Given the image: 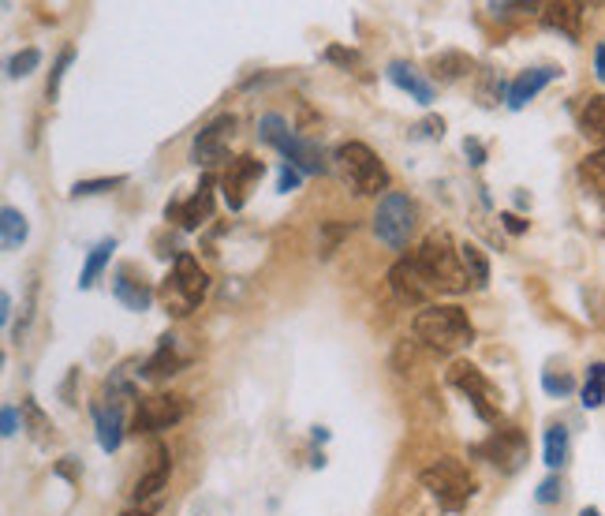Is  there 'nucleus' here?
Here are the masks:
<instances>
[{
  "mask_svg": "<svg viewBox=\"0 0 605 516\" xmlns=\"http://www.w3.org/2000/svg\"><path fill=\"white\" fill-rule=\"evenodd\" d=\"M464 154H467V161L479 169V165H486V146L479 143V139H464Z\"/></svg>",
  "mask_w": 605,
  "mask_h": 516,
  "instance_id": "nucleus-39",
  "label": "nucleus"
},
{
  "mask_svg": "<svg viewBox=\"0 0 605 516\" xmlns=\"http://www.w3.org/2000/svg\"><path fill=\"white\" fill-rule=\"evenodd\" d=\"M602 404H605V382L587 378V386H583V408H602Z\"/></svg>",
  "mask_w": 605,
  "mask_h": 516,
  "instance_id": "nucleus-35",
  "label": "nucleus"
},
{
  "mask_svg": "<svg viewBox=\"0 0 605 516\" xmlns=\"http://www.w3.org/2000/svg\"><path fill=\"white\" fill-rule=\"evenodd\" d=\"M471 68H475V60L467 57V53H437V57L430 60V75H434L437 83H456V79H464Z\"/></svg>",
  "mask_w": 605,
  "mask_h": 516,
  "instance_id": "nucleus-22",
  "label": "nucleus"
},
{
  "mask_svg": "<svg viewBox=\"0 0 605 516\" xmlns=\"http://www.w3.org/2000/svg\"><path fill=\"white\" fill-rule=\"evenodd\" d=\"M34 300H38V281H30V288H27V300H23V315H19V326H15V341L27 333V326H30V318H34Z\"/></svg>",
  "mask_w": 605,
  "mask_h": 516,
  "instance_id": "nucleus-34",
  "label": "nucleus"
},
{
  "mask_svg": "<svg viewBox=\"0 0 605 516\" xmlns=\"http://www.w3.org/2000/svg\"><path fill=\"white\" fill-rule=\"evenodd\" d=\"M0 244H4V251H19L27 244V217L19 214L15 206L0 210Z\"/></svg>",
  "mask_w": 605,
  "mask_h": 516,
  "instance_id": "nucleus-24",
  "label": "nucleus"
},
{
  "mask_svg": "<svg viewBox=\"0 0 605 516\" xmlns=\"http://www.w3.org/2000/svg\"><path fill=\"white\" fill-rule=\"evenodd\" d=\"M337 161L344 184L352 187L355 195H378V191L389 195V169L366 143H344L337 150Z\"/></svg>",
  "mask_w": 605,
  "mask_h": 516,
  "instance_id": "nucleus-5",
  "label": "nucleus"
},
{
  "mask_svg": "<svg viewBox=\"0 0 605 516\" xmlns=\"http://www.w3.org/2000/svg\"><path fill=\"white\" fill-rule=\"evenodd\" d=\"M460 262H464V270L475 288H482L490 281V262H486V255L475 244H460Z\"/></svg>",
  "mask_w": 605,
  "mask_h": 516,
  "instance_id": "nucleus-28",
  "label": "nucleus"
},
{
  "mask_svg": "<svg viewBox=\"0 0 605 516\" xmlns=\"http://www.w3.org/2000/svg\"><path fill=\"white\" fill-rule=\"evenodd\" d=\"M8 318H12V296H0V322L8 326Z\"/></svg>",
  "mask_w": 605,
  "mask_h": 516,
  "instance_id": "nucleus-47",
  "label": "nucleus"
},
{
  "mask_svg": "<svg viewBox=\"0 0 605 516\" xmlns=\"http://www.w3.org/2000/svg\"><path fill=\"white\" fill-rule=\"evenodd\" d=\"M587 378H598V382H605V363H594L591 371H587Z\"/></svg>",
  "mask_w": 605,
  "mask_h": 516,
  "instance_id": "nucleus-48",
  "label": "nucleus"
},
{
  "mask_svg": "<svg viewBox=\"0 0 605 516\" xmlns=\"http://www.w3.org/2000/svg\"><path fill=\"white\" fill-rule=\"evenodd\" d=\"M113 251H116V240H101V244L94 247V251H90V258H86V266H83V273H79V288H90L94 281H98L101 270L109 266Z\"/></svg>",
  "mask_w": 605,
  "mask_h": 516,
  "instance_id": "nucleus-27",
  "label": "nucleus"
},
{
  "mask_svg": "<svg viewBox=\"0 0 605 516\" xmlns=\"http://www.w3.org/2000/svg\"><path fill=\"white\" fill-rule=\"evenodd\" d=\"M389 79H393L404 94H411L419 105H430V101H434V83H430L415 64H408V60H393V64H389Z\"/></svg>",
  "mask_w": 605,
  "mask_h": 516,
  "instance_id": "nucleus-20",
  "label": "nucleus"
},
{
  "mask_svg": "<svg viewBox=\"0 0 605 516\" xmlns=\"http://www.w3.org/2000/svg\"><path fill=\"white\" fill-rule=\"evenodd\" d=\"M561 494H564V483H561V475H549V479H542L538 483V502L542 505H553V502H561Z\"/></svg>",
  "mask_w": 605,
  "mask_h": 516,
  "instance_id": "nucleus-33",
  "label": "nucleus"
},
{
  "mask_svg": "<svg viewBox=\"0 0 605 516\" xmlns=\"http://www.w3.org/2000/svg\"><path fill=\"white\" fill-rule=\"evenodd\" d=\"M94 423H98V445L105 453L120 449L124 442V408L113 401H101L94 404Z\"/></svg>",
  "mask_w": 605,
  "mask_h": 516,
  "instance_id": "nucleus-18",
  "label": "nucleus"
},
{
  "mask_svg": "<svg viewBox=\"0 0 605 516\" xmlns=\"http://www.w3.org/2000/svg\"><path fill=\"white\" fill-rule=\"evenodd\" d=\"M15 430H19V412H15L12 404H8V408L0 412V434H4V438H12Z\"/></svg>",
  "mask_w": 605,
  "mask_h": 516,
  "instance_id": "nucleus-41",
  "label": "nucleus"
},
{
  "mask_svg": "<svg viewBox=\"0 0 605 516\" xmlns=\"http://www.w3.org/2000/svg\"><path fill=\"white\" fill-rule=\"evenodd\" d=\"M449 386L460 389L467 401H471V408L479 412L482 423H497L501 419V408H497V393H493V386L486 382V374L475 367V363H467V359H456L449 367Z\"/></svg>",
  "mask_w": 605,
  "mask_h": 516,
  "instance_id": "nucleus-8",
  "label": "nucleus"
},
{
  "mask_svg": "<svg viewBox=\"0 0 605 516\" xmlns=\"http://www.w3.org/2000/svg\"><path fill=\"white\" fill-rule=\"evenodd\" d=\"M501 221H505V229L512 232V236H520V232H527V221L516 214H501Z\"/></svg>",
  "mask_w": 605,
  "mask_h": 516,
  "instance_id": "nucleus-43",
  "label": "nucleus"
},
{
  "mask_svg": "<svg viewBox=\"0 0 605 516\" xmlns=\"http://www.w3.org/2000/svg\"><path fill=\"white\" fill-rule=\"evenodd\" d=\"M232 131H236V116H217L213 124H206V128L198 131L195 146H191L195 165L213 169V165H221V161H232L228 158V139H232Z\"/></svg>",
  "mask_w": 605,
  "mask_h": 516,
  "instance_id": "nucleus-12",
  "label": "nucleus"
},
{
  "mask_svg": "<svg viewBox=\"0 0 605 516\" xmlns=\"http://www.w3.org/2000/svg\"><path fill=\"white\" fill-rule=\"evenodd\" d=\"M325 57H329V60H337V64H359V57H355L352 49H348V53H344V49H329Z\"/></svg>",
  "mask_w": 605,
  "mask_h": 516,
  "instance_id": "nucleus-44",
  "label": "nucleus"
},
{
  "mask_svg": "<svg viewBox=\"0 0 605 516\" xmlns=\"http://www.w3.org/2000/svg\"><path fill=\"white\" fill-rule=\"evenodd\" d=\"M299 184H303V172H299L296 165H284L281 180H277V191H296Z\"/></svg>",
  "mask_w": 605,
  "mask_h": 516,
  "instance_id": "nucleus-38",
  "label": "nucleus"
},
{
  "mask_svg": "<svg viewBox=\"0 0 605 516\" xmlns=\"http://www.w3.org/2000/svg\"><path fill=\"white\" fill-rule=\"evenodd\" d=\"M411 333L434 348V352H460L467 344L475 341V326L467 318L464 307H452V303H434V307H423L419 315L411 318Z\"/></svg>",
  "mask_w": 605,
  "mask_h": 516,
  "instance_id": "nucleus-1",
  "label": "nucleus"
},
{
  "mask_svg": "<svg viewBox=\"0 0 605 516\" xmlns=\"http://www.w3.org/2000/svg\"><path fill=\"white\" fill-rule=\"evenodd\" d=\"M542 23H546L549 30H557V34H564V38L576 42L579 34H583V4H572V0L546 4V8H542Z\"/></svg>",
  "mask_w": 605,
  "mask_h": 516,
  "instance_id": "nucleus-19",
  "label": "nucleus"
},
{
  "mask_svg": "<svg viewBox=\"0 0 605 516\" xmlns=\"http://www.w3.org/2000/svg\"><path fill=\"white\" fill-rule=\"evenodd\" d=\"M389 288H393V296L404 303V307H423V303L430 300V292H434L415 258H400L393 270H389Z\"/></svg>",
  "mask_w": 605,
  "mask_h": 516,
  "instance_id": "nucleus-13",
  "label": "nucleus"
},
{
  "mask_svg": "<svg viewBox=\"0 0 605 516\" xmlns=\"http://www.w3.org/2000/svg\"><path fill=\"white\" fill-rule=\"evenodd\" d=\"M113 296L124 303L127 311H146V307L154 303V292H150V285L142 281V273H135V266H124V270L116 273Z\"/></svg>",
  "mask_w": 605,
  "mask_h": 516,
  "instance_id": "nucleus-17",
  "label": "nucleus"
},
{
  "mask_svg": "<svg viewBox=\"0 0 605 516\" xmlns=\"http://www.w3.org/2000/svg\"><path fill=\"white\" fill-rule=\"evenodd\" d=\"M415 135H419V139H441V135H445V120H441V116H426V120L415 124Z\"/></svg>",
  "mask_w": 605,
  "mask_h": 516,
  "instance_id": "nucleus-36",
  "label": "nucleus"
},
{
  "mask_svg": "<svg viewBox=\"0 0 605 516\" xmlns=\"http://www.w3.org/2000/svg\"><path fill=\"white\" fill-rule=\"evenodd\" d=\"M157 513V502H146V505H135V509H124L120 516H154Z\"/></svg>",
  "mask_w": 605,
  "mask_h": 516,
  "instance_id": "nucleus-45",
  "label": "nucleus"
},
{
  "mask_svg": "<svg viewBox=\"0 0 605 516\" xmlns=\"http://www.w3.org/2000/svg\"><path fill=\"white\" fill-rule=\"evenodd\" d=\"M568 457H572V442H568V430L561 427V423H553V427L546 430V464L557 472V468H564L568 464Z\"/></svg>",
  "mask_w": 605,
  "mask_h": 516,
  "instance_id": "nucleus-26",
  "label": "nucleus"
},
{
  "mask_svg": "<svg viewBox=\"0 0 605 516\" xmlns=\"http://www.w3.org/2000/svg\"><path fill=\"white\" fill-rule=\"evenodd\" d=\"M169 472H172L169 449H165V445H154V460H150L146 475H139V483L131 487V498H135L139 505L157 502V494L169 487Z\"/></svg>",
  "mask_w": 605,
  "mask_h": 516,
  "instance_id": "nucleus-14",
  "label": "nucleus"
},
{
  "mask_svg": "<svg viewBox=\"0 0 605 516\" xmlns=\"http://www.w3.org/2000/svg\"><path fill=\"white\" fill-rule=\"evenodd\" d=\"M38 64H42V53H38V49H23V53H15V57L8 60V75H12V79H27Z\"/></svg>",
  "mask_w": 605,
  "mask_h": 516,
  "instance_id": "nucleus-29",
  "label": "nucleus"
},
{
  "mask_svg": "<svg viewBox=\"0 0 605 516\" xmlns=\"http://www.w3.org/2000/svg\"><path fill=\"white\" fill-rule=\"evenodd\" d=\"M557 75H561L557 68H527V72H520L512 79V86H508V109H523V105L531 98H538Z\"/></svg>",
  "mask_w": 605,
  "mask_h": 516,
  "instance_id": "nucleus-16",
  "label": "nucleus"
},
{
  "mask_svg": "<svg viewBox=\"0 0 605 516\" xmlns=\"http://www.w3.org/2000/svg\"><path fill=\"white\" fill-rule=\"evenodd\" d=\"M258 135L266 139L269 146H277L284 154V165H296L299 172H325V161H322V150L310 143V139H303V135H296V131L284 124V116L269 113L258 120Z\"/></svg>",
  "mask_w": 605,
  "mask_h": 516,
  "instance_id": "nucleus-6",
  "label": "nucleus"
},
{
  "mask_svg": "<svg viewBox=\"0 0 605 516\" xmlns=\"http://www.w3.org/2000/svg\"><path fill=\"white\" fill-rule=\"evenodd\" d=\"M415 262H419V270H423L434 292H467V285H471L464 262H460V247L452 244L445 232L426 236L415 251Z\"/></svg>",
  "mask_w": 605,
  "mask_h": 516,
  "instance_id": "nucleus-3",
  "label": "nucleus"
},
{
  "mask_svg": "<svg viewBox=\"0 0 605 516\" xmlns=\"http://www.w3.org/2000/svg\"><path fill=\"white\" fill-rule=\"evenodd\" d=\"M187 363V356H183L180 348H176V337H161V344H157V352L146 363L139 367L142 378H169V374H176Z\"/></svg>",
  "mask_w": 605,
  "mask_h": 516,
  "instance_id": "nucleus-21",
  "label": "nucleus"
},
{
  "mask_svg": "<svg viewBox=\"0 0 605 516\" xmlns=\"http://www.w3.org/2000/svg\"><path fill=\"white\" fill-rule=\"evenodd\" d=\"M579 516H602V513H598L594 505H587V509H583V513H579Z\"/></svg>",
  "mask_w": 605,
  "mask_h": 516,
  "instance_id": "nucleus-49",
  "label": "nucleus"
},
{
  "mask_svg": "<svg viewBox=\"0 0 605 516\" xmlns=\"http://www.w3.org/2000/svg\"><path fill=\"white\" fill-rule=\"evenodd\" d=\"M75 60V49H64L57 57V64H53V75H49V86H45V94H49V101L60 94V79H64V72H68V64Z\"/></svg>",
  "mask_w": 605,
  "mask_h": 516,
  "instance_id": "nucleus-32",
  "label": "nucleus"
},
{
  "mask_svg": "<svg viewBox=\"0 0 605 516\" xmlns=\"http://www.w3.org/2000/svg\"><path fill=\"white\" fill-rule=\"evenodd\" d=\"M415 221H419L415 202H411L404 191H389V195H381L378 210H374V236H378L385 247L404 251L411 232H415Z\"/></svg>",
  "mask_w": 605,
  "mask_h": 516,
  "instance_id": "nucleus-7",
  "label": "nucleus"
},
{
  "mask_svg": "<svg viewBox=\"0 0 605 516\" xmlns=\"http://www.w3.org/2000/svg\"><path fill=\"white\" fill-rule=\"evenodd\" d=\"M127 176H105V180H79V184L71 187V195L79 199V195H101V191H113V187L124 184Z\"/></svg>",
  "mask_w": 605,
  "mask_h": 516,
  "instance_id": "nucleus-30",
  "label": "nucleus"
},
{
  "mask_svg": "<svg viewBox=\"0 0 605 516\" xmlns=\"http://www.w3.org/2000/svg\"><path fill=\"white\" fill-rule=\"evenodd\" d=\"M542 389H546L549 397H568L576 382H572V374H561V371H546L542 374Z\"/></svg>",
  "mask_w": 605,
  "mask_h": 516,
  "instance_id": "nucleus-31",
  "label": "nucleus"
},
{
  "mask_svg": "<svg viewBox=\"0 0 605 516\" xmlns=\"http://www.w3.org/2000/svg\"><path fill=\"white\" fill-rule=\"evenodd\" d=\"M594 72H598V79H605V42H598V49H594Z\"/></svg>",
  "mask_w": 605,
  "mask_h": 516,
  "instance_id": "nucleus-46",
  "label": "nucleus"
},
{
  "mask_svg": "<svg viewBox=\"0 0 605 516\" xmlns=\"http://www.w3.org/2000/svg\"><path fill=\"white\" fill-rule=\"evenodd\" d=\"M169 214L176 217V221H180V229H187V232H195L198 225H206L210 214H213V180L210 176L198 184V191L191 195V199L180 202V206H172Z\"/></svg>",
  "mask_w": 605,
  "mask_h": 516,
  "instance_id": "nucleus-15",
  "label": "nucleus"
},
{
  "mask_svg": "<svg viewBox=\"0 0 605 516\" xmlns=\"http://www.w3.org/2000/svg\"><path fill=\"white\" fill-rule=\"evenodd\" d=\"M493 94H501V83L493 75H482V86H479V101L482 105H493Z\"/></svg>",
  "mask_w": 605,
  "mask_h": 516,
  "instance_id": "nucleus-42",
  "label": "nucleus"
},
{
  "mask_svg": "<svg viewBox=\"0 0 605 516\" xmlns=\"http://www.w3.org/2000/svg\"><path fill=\"white\" fill-rule=\"evenodd\" d=\"M206 292H210V277H206V270L198 266L195 255L180 251V255H176V266H172V273L161 281L157 300H161V307H165L172 318H187L198 307V303L206 300Z\"/></svg>",
  "mask_w": 605,
  "mask_h": 516,
  "instance_id": "nucleus-2",
  "label": "nucleus"
},
{
  "mask_svg": "<svg viewBox=\"0 0 605 516\" xmlns=\"http://www.w3.org/2000/svg\"><path fill=\"white\" fill-rule=\"evenodd\" d=\"M475 453L490 460L493 468H501V472L512 475V472H520L523 464H527V457H531V445H527V438H523L516 427H505V430H493L486 442L475 445Z\"/></svg>",
  "mask_w": 605,
  "mask_h": 516,
  "instance_id": "nucleus-10",
  "label": "nucleus"
},
{
  "mask_svg": "<svg viewBox=\"0 0 605 516\" xmlns=\"http://www.w3.org/2000/svg\"><path fill=\"white\" fill-rule=\"evenodd\" d=\"M579 180L591 187V195H598V199L605 202V146H598L594 154L583 158V165H579Z\"/></svg>",
  "mask_w": 605,
  "mask_h": 516,
  "instance_id": "nucleus-25",
  "label": "nucleus"
},
{
  "mask_svg": "<svg viewBox=\"0 0 605 516\" xmlns=\"http://www.w3.org/2000/svg\"><path fill=\"white\" fill-rule=\"evenodd\" d=\"M57 475H64L68 483H79V475H83V464H79L75 457H64V460L57 464Z\"/></svg>",
  "mask_w": 605,
  "mask_h": 516,
  "instance_id": "nucleus-40",
  "label": "nucleus"
},
{
  "mask_svg": "<svg viewBox=\"0 0 605 516\" xmlns=\"http://www.w3.org/2000/svg\"><path fill=\"white\" fill-rule=\"evenodd\" d=\"M183 416H187V397H180V393H154V397L135 401L131 430L157 434V430H169L176 423H183Z\"/></svg>",
  "mask_w": 605,
  "mask_h": 516,
  "instance_id": "nucleus-9",
  "label": "nucleus"
},
{
  "mask_svg": "<svg viewBox=\"0 0 605 516\" xmlns=\"http://www.w3.org/2000/svg\"><path fill=\"white\" fill-rule=\"evenodd\" d=\"M419 479H423V487L430 490V498H434L445 513H460V509L471 502V494H475V479H471V472L452 457L434 460L430 468H423Z\"/></svg>",
  "mask_w": 605,
  "mask_h": 516,
  "instance_id": "nucleus-4",
  "label": "nucleus"
},
{
  "mask_svg": "<svg viewBox=\"0 0 605 516\" xmlns=\"http://www.w3.org/2000/svg\"><path fill=\"white\" fill-rule=\"evenodd\" d=\"M579 131H583L587 139L605 146V94L587 98V105L579 109Z\"/></svg>",
  "mask_w": 605,
  "mask_h": 516,
  "instance_id": "nucleus-23",
  "label": "nucleus"
},
{
  "mask_svg": "<svg viewBox=\"0 0 605 516\" xmlns=\"http://www.w3.org/2000/svg\"><path fill=\"white\" fill-rule=\"evenodd\" d=\"M262 161L251 158V154H240V158L228 161L225 176H221V195H225L228 210H243L247 206V195H251V187L262 180Z\"/></svg>",
  "mask_w": 605,
  "mask_h": 516,
  "instance_id": "nucleus-11",
  "label": "nucleus"
},
{
  "mask_svg": "<svg viewBox=\"0 0 605 516\" xmlns=\"http://www.w3.org/2000/svg\"><path fill=\"white\" fill-rule=\"evenodd\" d=\"M23 412H27V419H30V430H34V438H38V442H45V430H49V423H45V416L38 412V404L23 401Z\"/></svg>",
  "mask_w": 605,
  "mask_h": 516,
  "instance_id": "nucleus-37",
  "label": "nucleus"
}]
</instances>
